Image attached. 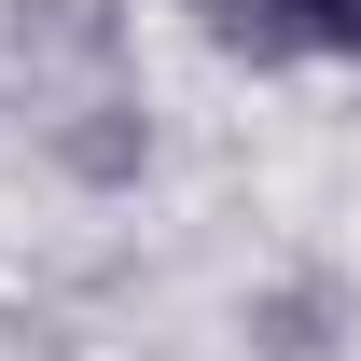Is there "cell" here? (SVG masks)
<instances>
[{
	"label": "cell",
	"mask_w": 361,
	"mask_h": 361,
	"mask_svg": "<svg viewBox=\"0 0 361 361\" xmlns=\"http://www.w3.org/2000/svg\"><path fill=\"white\" fill-rule=\"evenodd\" d=\"M223 56H361V0H195Z\"/></svg>",
	"instance_id": "1"
}]
</instances>
